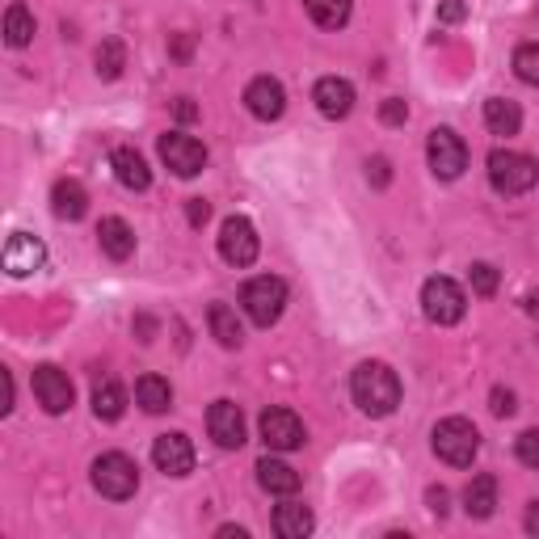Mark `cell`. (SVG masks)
<instances>
[{"label": "cell", "mask_w": 539, "mask_h": 539, "mask_svg": "<svg viewBox=\"0 0 539 539\" xmlns=\"http://www.w3.org/2000/svg\"><path fill=\"white\" fill-rule=\"evenodd\" d=\"M350 396L367 417H388L401 405V379L388 363H358L350 375Z\"/></svg>", "instance_id": "cell-1"}, {"label": "cell", "mask_w": 539, "mask_h": 539, "mask_svg": "<svg viewBox=\"0 0 539 539\" xmlns=\"http://www.w3.org/2000/svg\"><path fill=\"white\" fill-rule=\"evenodd\" d=\"M539 182V161L527 152H510V148H493L489 152V186L506 198H518L535 190Z\"/></svg>", "instance_id": "cell-2"}, {"label": "cell", "mask_w": 539, "mask_h": 539, "mask_svg": "<svg viewBox=\"0 0 539 539\" xmlns=\"http://www.w3.org/2000/svg\"><path fill=\"white\" fill-rule=\"evenodd\" d=\"M476 451H481V434L468 417H447V422L434 426V455L451 468H468Z\"/></svg>", "instance_id": "cell-3"}, {"label": "cell", "mask_w": 539, "mask_h": 539, "mask_svg": "<svg viewBox=\"0 0 539 539\" xmlns=\"http://www.w3.org/2000/svg\"><path fill=\"white\" fill-rule=\"evenodd\" d=\"M93 489L110 497V502H127V497L139 489V468L135 459H127L123 451H106L93 459Z\"/></svg>", "instance_id": "cell-4"}, {"label": "cell", "mask_w": 539, "mask_h": 539, "mask_svg": "<svg viewBox=\"0 0 539 539\" xmlns=\"http://www.w3.org/2000/svg\"><path fill=\"white\" fill-rule=\"evenodd\" d=\"M241 304H245V312H249L253 325L270 329L278 316H283V308H287V283H283V278H274V274L249 278L245 291H241Z\"/></svg>", "instance_id": "cell-5"}, {"label": "cell", "mask_w": 539, "mask_h": 539, "mask_svg": "<svg viewBox=\"0 0 539 539\" xmlns=\"http://www.w3.org/2000/svg\"><path fill=\"white\" fill-rule=\"evenodd\" d=\"M464 308H468V295L459 283H451V278H426L422 287V312L430 316L434 325H459L464 321Z\"/></svg>", "instance_id": "cell-6"}, {"label": "cell", "mask_w": 539, "mask_h": 539, "mask_svg": "<svg viewBox=\"0 0 539 539\" xmlns=\"http://www.w3.org/2000/svg\"><path fill=\"white\" fill-rule=\"evenodd\" d=\"M257 249H262V241H257V228L249 224L245 215H228L224 228H219V257H224L228 266L245 270L257 262Z\"/></svg>", "instance_id": "cell-7"}, {"label": "cell", "mask_w": 539, "mask_h": 539, "mask_svg": "<svg viewBox=\"0 0 539 539\" xmlns=\"http://www.w3.org/2000/svg\"><path fill=\"white\" fill-rule=\"evenodd\" d=\"M426 156H430L434 177H443V182H455V177L468 169V148H464V139H459L451 127H434L430 131Z\"/></svg>", "instance_id": "cell-8"}, {"label": "cell", "mask_w": 539, "mask_h": 539, "mask_svg": "<svg viewBox=\"0 0 539 539\" xmlns=\"http://www.w3.org/2000/svg\"><path fill=\"white\" fill-rule=\"evenodd\" d=\"M161 161H165L177 177H194V173H203V165H207V148L198 144L194 135L169 131V135H161Z\"/></svg>", "instance_id": "cell-9"}, {"label": "cell", "mask_w": 539, "mask_h": 539, "mask_svg": "<svg viewBox=\"0 0 539 539\" xmlns=\"http://www.w3.org/2000/svg\"><path fill=\"white\" fill-rule=\"evenodd\" d=\"M257 426H262V443H266L270 451H295V447L308 443L304 422H299L291 409H266Z\"/></svg>", "instance_id": "cell-10"}, {"label": "cell", "mask_w": 539, "mask_h": 539, "mask_svg": "<svg viewBox=\"0 0 539 539\" xmlns=\"http://www.w3.org/2000/svg\"><path fill=\"white\" fill-rule=\"evenodd\" d=\"M207 430H211V438H215V447H224V451L245 447V413H241V405L215 401V405L207 409Z\"/></svg>", "instance_id": "cell-11"}, {"label": "cell", "mask_w": 539, "mask_h": 539, "mask_svg": "<svg viewBox=\"0 0 539 539\" xmlns=\"http://www.w3.org/2000/svg\"><path fill=\"white\" fill-rule=\"evenodd\" d=\"M34 396H38V405H43L47 413H68L72 409V379L59 371V367H34Z\"/></svg>", "instance_id": "cell-12"}, {"label": "cell", "mask_w": 539, "mask_h": 539, "mask_svg": "<svg viewBox=\"0 0 539 539\" xmlns=\"http://www.w3.org/2000/svg\"><path fill=\"white\" fill-rule=\"evenodd\" d=\"M152 464L165 476H190L194 472V443L186 434H161L152 443Z\"/></svg>", "instance_id": "cell-13"}, {"label": "cell", "mask_w": 539, "mask_h": 539, "mask_svg": "<svg viewBox=\"0 0 539 539\" xmlns=\"http://www.w3.org/2000/svg\"><path fill=\"white\" fill-rule=\"evenodd\" d=\"M245 106L253 118H262V123H274V118H283L287 110V89L274 81V76H257V81H249L245 89Z\"/></svg>", "instance_id": "cell-14"}, {"label": "cell", "mask_w": 539, "mask_h": 539, "mask_svg": "<svg viewBox=\"0 0 539 539\" xmlns=\"http://www.w3.org/2000/svg\"><path fill=\"white\" fill-rule=\"evenodd\" d=\"M43 262H47V249H43V241H38V236H30V232H17L13 241L5 245V270H9L13 278H26V274H34V270H43Z\"/></svg>", "instance_id": "cell-15"}, {"label": "cell", "mask_w": 539, "mask_h": 539, "mask_svg": "<svg viewBox=\"0 0 539 539\" xmlns=\"http://www.w3.org/2000/svg\"><path fill=\"white\" fill-rule=\"evenodd\" d=\"M312 102L325 118H346L354 110V85L342 81V76H325V81H316Z\"/></svg>", "instance_id": "cell-16"}, {"label": "cell", "mask_w": 539, "mask_h": 539, "mask_svg": "<svg viewBox=\"0 0 539 539\" xmlns=\"http://www.w3.org/2000/svg\"><path fill=\"white\" fill-rule=\"evenodd\" d=\"M97 241H102V253L114 257V262H127V257L135 253V232H131L127 219H118V215L102 219V228H97Z\"/></svg>", "instance_id": "cell-17"}, {"label": "cell", "mask_w": 539, "mask_h": 539, "mask_svg": "<svg viewBox=\"0 0 539 539\" xmlns=\"http://www.w3.org/2000/svg\"><path fill=\"white\" fill-rule=\"evenodd\" d=\"M257 481H262V489L274 497L299 493V472L291 464H283V459H257Z\"/></svg>", "instance_id": "cell-18"}, {"label": "cell", "mask_w": 539, "mask_h": 539, "mask_svg": "<svg viewBox=\"0 0 539 539\" xmlns=\"http://www.w3.org/2000/svg\"><path fill=\"white\" fill-rule=\"evenodd\" d=\"M114 177H118V186H127V190H148L152 186V169L135 148L114 152Z\"/></svg>", "instance_id": "cell-19"}, {"label": "cell", "mask_w": 539, "mask_h": 539, "mask_svg": "<svg viewBox=\"0 0 539 539\" xmlns=\"http://www.w3.org/2000/svg\"><path fill=\"white\" fill-rule=\"evenodd\" d=\"M270 527H274V535H283V539H304V535L316 527V518H312V510H308V506H299V502H283V506L274 510Z\"/></svg>", "instance_id": "cell-20"}, {"label": "cell", "mask_w": 539, "mask_h": 539, "mask_svg": "<svg viewBox=\"0 0 539 539\" xmlns=\"http://www.w3.org/2000/svg\"><path fill=\"white\" fill-rule=\"evenodd\" d=\"M51 207H55L59 219H85V211H89V194H85L81 182L64 177V182H55V190H51Z\"/></svg>", "instance_id": "cell-21"}, {"label": "cell", "mask_w": 539, "mask_h": 539, "mask_svg": "<svg viewBox=\"0 0 539 539\" xmlns=\"http://www.w3.org/2000/svg\"><path fill=\"white\" fill-rule=\"evenodd\" d=\"M464 510H468V518H489L497 510V481L489 472H481V476H472V481H468Z\"/></svg>", "instance_id": "cell-22"}, {"label": "cell", "mask_w": 539, "mask_h": 539, "mask_svg": "<svg viewBox=\"0 0 539 539\" xmlns=\"http://www.w3.org/2000/svg\"><path fill=\"white\" fill-rule=\"evenodd\" d=\"M485 127L493 135H518V127H523V110H518V102H510V97H489L485 102Z\"/></svg>", "instance_id": "cell-23"}, {"label": "cell", "mask_w": 539, "mask_h": 539, "mask_svg": "<svg viewBox=\"0 0 539 539\" xmlns=\"http://www.w3.org/2000/svg\"><path fill=\"white\" fill-rule=\"evenodd\" d=\"M135 405L144 409V413H165L173 405V388H169V379L161 375H144L135 384Z\"/></svg>", "instance_id": "cell-24"}, {"label": "cell", "mask_w": 539, "mask_h": 539, "mask_svg": "<svg viewBox=\"0 0 539 539\" xmlns=\"http://www.w3.org/2000/svg\"><path fill=\"white\" fill-rule=\"evenodd\" d=\"M93 413L102 417V422H118V417L127 413V392L114 384V379H102V384L93 388Z\"/></svg>", "instance_id": "cell-25"}, {"label": "cell", "mask_w": 539, "mask_h": 539, "mask_svg": "<svg viewBox=\"0 0 539 539\" xmlns=\"http://www.w3.org/2000/svg\"><path fill=\"white\" fill-rule=\"evenodd\" d=\"M304 9L325 30H342L350 22V0H304Z\"/></svg>", "instance_id": "cell-26"}, {"label": "cell", "mask_w": 539, "mask_h": 539, "mask_svg": "<svg viewBox=\"0 0 539 539\" xmlns=\"http://www.w3.org/2000/svg\"><path fill=\"white\" fill-rule=\"evenodd\" d=\"M207 321H211V333H215V342L219 346H241V321H236V312L228 308V304H211V312H207Z\"/></svg>", "instance_id": "cell-27"}, {"label": "cell", "mask_w": 539, "mask_h": 539, "mask_svg": "<svg viewBox=\"0 0 539 539\" xmlns=\"http://www.w3.org/2000/svg\"><path fill=\"white\" fill-rule=\"evenodd\" d=\"M34 38V13L26 5H9L5 9V43L9 47H26Z\"/></svg>", "instance_id": "cell-28"}, {"label": "cell", "mask_w": 539, "mask_h": 539, "mask_svg": "<svg viewBox=\"0 0 539 539\" xmlns=\"http://www.w3.org/2000/svg\"><path fill=\"white\" fill-rule=\"evenodd\" d=\"M123 68H127L123 43H118V38H106V43L97 47V76H102V81H118V76H123Z\"/></svg>", "instance_id": "cell-29"}, {"label": "cell", "mask_w": 539, "mask_h": 539, "mask_svg": "<svg viewBox=\"0 0 539 539\" xmlns=\"http://www.w3.org/2000/svg\"><path fill=\"white\" fill-rule=\"evenodd\" d=\"M514 72H518V81L539 85V43H523L514 51Z\"/></svg>", "instance_id": "cell-30"}, {"label": "cell", "mask_w": 539, "mask_h": 539, "mask_svg": "<svg viewBox=\"0 0 539 539\" xmlns=\"http://www.w3.org/2000/svg\"><path fill=\"white\" fill-rule=\"evenodd\" d=\"M468 283H472V291H476V295H493V291H497V283H502V274H497L489 262H476V266L468 270Z\"/></svg>", "instance_id": "cell-31"}, {"label": "cell", "mask_w": 539, "mask_h": 539, "mask_svg": "<svg viewBox=\"0 0 539 539\" xmlns=\"http://www.w3.org/2000/svg\"><path fill=\"white\" fill-rule=\"evenodd\" d=\"M514 455H518V464H527V468L539 472V430H523V434H518Z\"/></svg>", "instance_id": "cell-32"}, {"label": "cell", "mask_w": 539, "mask_h": 539, "mask_svg": "<svg viewBox=\"0 0 539 539\" xmlns=\"http://www.w3.org/2000/svg\"><path fill=\"white\" fill-rule=\"evenodd\" d=\"M489 409H493V417H514V409H518L514 392L510 388H493L489 392Z\"/></svg>", "instance_id": "cell-33"}, {"label": "cell", "mask_w": 539, "mask_h": 539, "mask_svg": "<svg viewBox=\"0 0 539 539\" xmlns=\"http://www.w3.org/2000/svg\"><path fill=\"white\" fill-rule=\"evenodd\" d=\"M379 118H384V123H388V127H401V123H405V118H409V106L401 102V97H388V102H384V106H379Z\"/></svg>", "instance_id": "cell-34"}, {"label": "cell", "mask_w": 539, "mask_h": 539, "mask_svg": "<svg viewBox=\"0 0 539 539\" xmlns=\"http://www.w3.org/2000/svg\"><path fill=\"white\" fill-rule=\"evenodd\" d=\"M464 17H468L464 0H443V5H438V22L443 26H455V22H464Z\"/></svg>", "instance_id": "cell-35"}, {"label": "cell", "mask_w": 539, "mask_h": 539, "mask_svg": "<svg viewBox=\"0 0 539 539\" xmlns=\"http://www.w3.org/2000/svg\"><path fill=\"white\" fill-rule=\"evenodd\" d=\"M447 502H451V493H447V489H443V485H430V489H426V506H430V510H434V514H438V518H443V514H447V510H451V506H447Z\"/></svg>", "instance_id": "cell-36"}, {"label": "cell", "mask_w": 539, "mask_h": 539, "mask_svg": "<svg viewBox=\"0 0 539 539\" xmlns=\"http://www.w3.org/2000/svg\"><path fill=\"white\" fill-rule=\"evenodd\" d=\"M186 215H190V224H194V228H203L207 219H211V207H207V198H190V203H186Z\"/></svg>", "instance_id": "cell-37"}, {"label": "cell", "mask_w": 539, "mask_h": 539, "mask_svg": "<svg viewBox=\"0 0 539 539\" xmlns=\"http://www.w3.org/2000/svg\"><path fill=\"white\" fill-rule=\"evenodd\" d=\"M367 177H375V186H388V161H384V156L367 161Z\"/></svg>", "instance_id": "cell-38"}, {"label": "cell", "mask_w": 539, "mask_h": 539, "mask_svg": "<svg viewBox=\"0 0 539 539\" xmlns=\"http://www.w3.org/2000/svg\"><path fill=\"white\" fill-rule=\"evenodd\" d=\"M173 114L182 118V123H194V118H198V106L190 102V97H177V102H173Z\"/></svg>", "instance_id": "cell-39"}, {"label": "cell", "mask_w": 539, "mask_h": 539, "mask_svg": "<svg viewBox=\"0 0 539 539\" xmlns=\"http://www.w3.org/2000/svg\"><path fill=\"white\" fill-rule=\"evenodd\" d=\"M135 329H139V342H152V333H156V321H152V316H139V321H135Z\"/></svg>", "instance_id": "cell-40"}, {"label": "cell", "mask_w": 539, "mask_h": 539, "mask_svg": "<svg viewBox=\"0 0 539 539\" xmlns=\"http://www.w3.org/2000/svg\"><path fill=\"white\" fill-rule=\"evenodd\" d=\"M215 535H219V539H249V531H245V527H219Z\"/></svg>", "instance_id": "cell-41"}, {"label": "cell", "mask_w": 539, "mask_h": 539, "mask_svg": "<svg viewBox=\"0 0 539 539\" xmlns=\"http://www.w3.org/2000/svg\"><path fill=\"white\" fill-rule=\"evenodd\" d=\"M527 531L539 535V502H531V510H527Z\"/></svg>", "instance_id": "cell-42"}, {"label": "cell", "mask_w": 539, "mask_h": 539, "mask_svg": "<svg viewBox=\"0 0 539 539\" xmlns=\"http://www.w3.org/2000/svg\"><path fill=\"white\" fill-rule=\"evenodd\" d=\"M173 55H177V59H186V55H190V34H182V38H177V47H173Z\"/></svg>", "instance_id": "cell-43"}, {"label": "cell", "mask_w": 539, "mask_h": 539, "mask_svg": "<svg viewBox=\"0 0 539 539\" xmlns=\"http://www.w3.org/2000/svg\"><path fill=\"white\" fill-rule=\"evenodd\" d=\"M523 304H527V312H531V316H539V291H531V295L523 299Z\"/></svg>", "instance_id": "cell-44"}]
</instances>
